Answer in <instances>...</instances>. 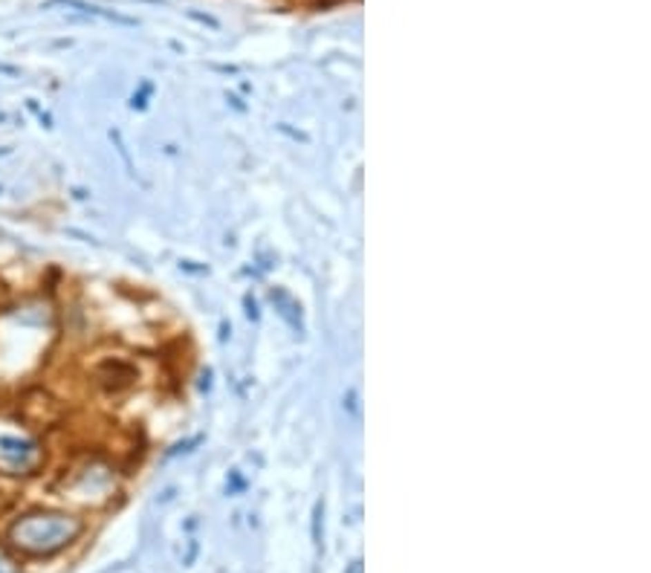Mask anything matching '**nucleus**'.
Returning <instances> with one entry per match:
<instances>
[{"mask_svg":"<svg viewBox=\"0 0 651 573\" xmlns=\"http://www.w3.org/2000/svg\"><path fill=\"white\" fill-rule=\"evenodd\" d=\"M79 533H81V524L70 516H61V512H32V516H23L21 521H14L9 530L14 547L35 553V556L61 550Z\"/></svg>","mask_w":651,"mask_h":573,"instance_id":"1","label":"nucleus"},{"mask_svg":"<svg viewBox=\"0 0 651 573\" xmlns=\"http://www.w3.org/2000/svg\"><path fill=\"white\" fill-rule=\"evenodd\" d=\"M0 463L12 472H32L41 463V449L35 440L21 434H0Z\"/></svg>","mask_w":651,"mask_h":573,"instance_id":"2","label":"nucleus"},{"mask_svg":"<svg viewBox=\"0 0 651 573\" xmlns=\"http://www.w3.org/2000/svg\"><path fill=\"white\" fill-rule=\"evenodd\" d=\"M0 573H9V570H6V565H3V562H0Z\"/></svg>","mask_w":651,"mask_h":573,"instance_id":"3","label":"nucleus"}]
</instances>
